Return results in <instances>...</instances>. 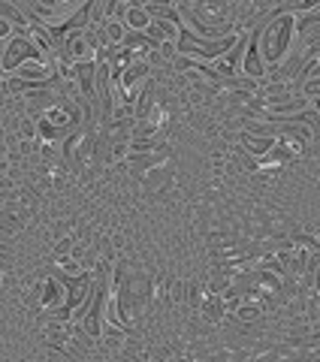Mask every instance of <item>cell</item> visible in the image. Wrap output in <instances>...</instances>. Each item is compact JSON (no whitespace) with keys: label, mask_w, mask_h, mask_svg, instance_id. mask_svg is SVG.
Listing matches in <instances>:
<instances>
[{"label":"cell","mask_w":320,"mask_h":362,"mask_svg":"<svg viewBox=\"0 0 320 362\" xmlns=\"http://www.w3.org/2000/svg\"><path fill=\"white\" fill-rule=\"evenodd\" d=\"M100 30H103V37H106V45H121L124 40H127V28H124L121 21H115V18H106Z\"/></svg>","instance_id":"5b68a950"},{"label":"cell","mask_w":320,"mask_h":362,"mask_svg":"<svg viewBox=\"0 0 320 362\" xmlns=\"http://www.w3.org/2000/svg\"><path fill=\"white\" fill-rule=\"evenodd\" d=\"M224 311H227V308H224V302H221L218 296H212L209 302L202 305V314L209 317V320H221V317H224Z\"/></svg>","instance_id":"52a82bcc"},{"label":"cell","mask_w":320,"mask_h":362,"mask_svg":"<svg viewBox=\"0 0 320 362\" xmlns=\"http://www.w3.org/2000/svg\"><path fill=\"white\" fill-rule=\"evenodd\" d=\"M148 25H152V18H148L142 4H130L127 16H124V28H127V33H145Z\"/></svg>","instance_id":"3957f363"},{"label":"cell","mask_w":320,"mask_h":362,"mask_svg":"<svg viewBox=\"0 0 320 362\" xmlns=\"http://www.w3.org/2000/svg\"><path fill=\"white\" fill-rule=\"evenodd\" d=\"M242 145L248 154L254 157H266L272 148H275V139H263V136H251V133H242Z\"/></svg>","instance_id":"277c9868"},{"label":"cell","mask_w":320,"mask_h":362,"mask_svg":"<svg viewBox=\"0 0 320 362\" xmlns=\"http://www.w3.org/2000/svg\"><path fill=\"white\" fill-rule=\"evenodd\" d=\"M233 314H236V320H239V323H257L263 311H260V305H239Z\"/></svg>","instance_id":"8992f818"},{"label":"cell","mask_w":320,"mask_h":362,"mask_svg":"<svg viewBox=\"0 0 320 362\" xmlns=\"http://www.w3.org/2000/svg\"><path fill=\"white\" fill-rule=\"evenodd\" d=\"M254 40H257V52L263 58V66L266 70H278L293 54L296 49V30H293V16H284L278 13L275 6H272L269 18L257 21L254 28Z\"/></svg>","instance_id":"6da1fadb"},{"label":"cell","mask_w":320,"mask_h":362,"mask_svg":"<svg viewBox=\"0 0 320 362\" xmlns=\"http://www.w3.org/2000/svg\"><path fill=\"white\" fill-rule=\"evenodd\" d=\"M64 302H67V287L61 284L58 275H49L40 284V305L45 311H58Z\"/></svg>","instance_id":"7a4b0ae2"}]
</instances>
